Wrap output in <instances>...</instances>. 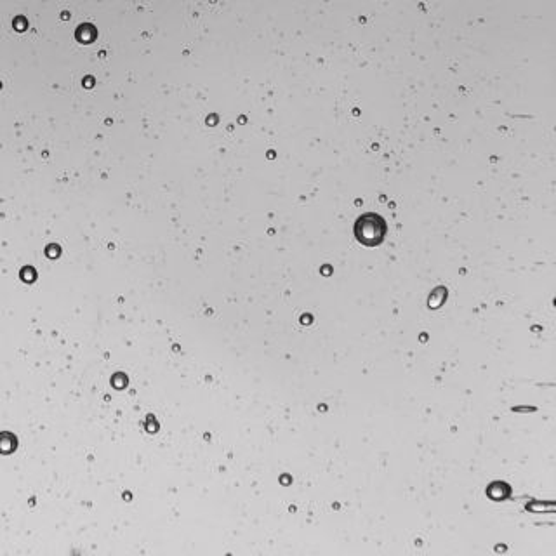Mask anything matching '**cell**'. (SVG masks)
<instances>
[{"instance_id": "cell-1", "label": "cell", "mask_w": 556, "mask_h": 556, "mask_svg": "<svg viewBox=\"0 0 556 556\" xmlns=\"http://www.w3.org/2000/svg\"><path fill=\"white\" fill-rule=\"evenodd\" d=\"M386 230H388L386 221L374 212H369V214H364L362 218H358L357 225H355V235H357L358 242L367 245V247H376V245L381 244L386 237Z\"/></svg>"}]
</instances>
